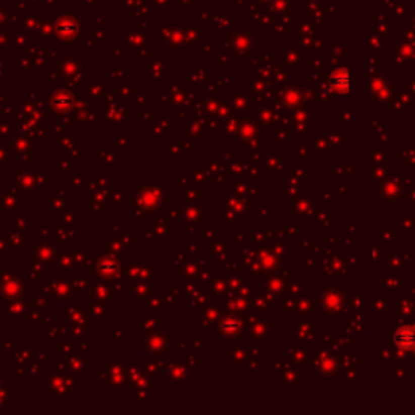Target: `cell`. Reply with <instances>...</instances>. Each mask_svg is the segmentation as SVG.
I'll return each instance as SVG.
<instances>
[{"mask_svg":"<svg viewBox=\"0 0 415 415\" xmlns=\"http://www.w3.org/2000/svg\"><path fill=\"white\" fill-rule=\"evenodd\" d=\"M397 342L404 349H412L415 347V329L412 328H402L401 331L397 333Z\"/></svg>","mask_w":415,"mask_h":415,"instance_id":"6da1fadb","label":"cell"},{"mask_svg":"<svg viewBox=\"0 0 415 415\" xmlns=\"http://www.w3.org/2000/svg\"><path fill=\"white\" fill-rule=\"evenodd\" d=\"M334 81H336V86L339 88L341 91L342 89L344 91L349 89V75H347V72H339V73L336 75Z\"/></svg>","mask_w":415,"mask_h":415,"instance_id":"7a4b0ae2","label":"cell"}]
</instances>
